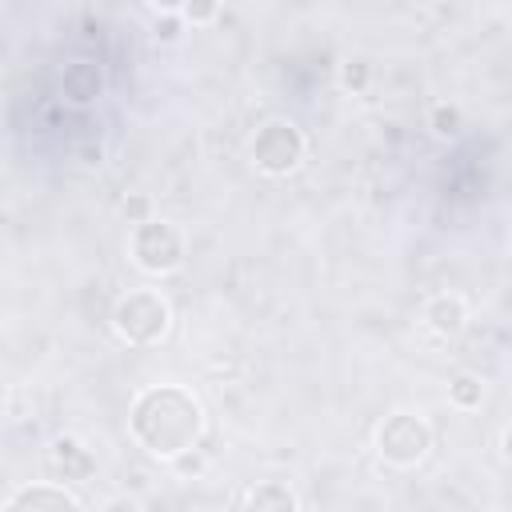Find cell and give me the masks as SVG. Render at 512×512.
I'll return each instance as SVG.
<instances>
[{"label":"cell","instance_id":"obj_11","mask_svg":"<svg viewBox=\"0 0 512 512\" xmlns=\"http://www.w3.org/2000/svg\"><path fill=\"white\" fill-rule=\"evenodd\" d=\"M448 400H452V408H460V412H472V408H480V400H484V384H480V376H456L452 384H448Z\"/></svg>","mask_w":512,"mask_h":512},{"label":"cell","instance_id":"obj_1","mask_svg":"<svg viewBox=\"0 0 512 512\" xmlns=\"http://www.w3.org/2000/svg\"><path fill=\"white\" fill-rule=\"evenodd\" d=\"M128 432L148 456L176 460L196 448L204 432V408L200 400L180 384H152L132 400Z\"/></svg>","mask_w":512,"mask_h":512},{"label":"cell","instance_id":"obj_2","mask_svg":"<svg viewBox=\"0 0 512 512\" xmlns=\"http://www.w3.org/2000/svg\"><path fill=\"white\" fill-rule=\"evenodd\" d=\"M112 328L124 344H136V348H148V344H160L172 328V308L168 300L156 292V288H132L116 300L112 308Z\"/></svg>","mask_w":512,"mask_h":512},{"label":"cell","instance_id":"obj_6","mask_svg":"<svg viewBox=\"0 0 512 512\" xmlns=\"http://www.w3.org/2000/svg\"><path fill=\"white\" fill-rule=\"evenodd\" d=\"M60 92L68 104L76 108H88L100 92H104V72L96 60H68L64 72H60Z\"/></svg>","mask_w":512,"mask_h":512},{"label":"cell","instance_id":"obj_14","mask_svg":"<svg viewBox=\"0 0 512 512\" xmlns=\"http://www.w3.org/2000/svg\"><path fill=\"white\" fill-rule=\"evenodd\" d=\"M216 12H220V8H180V16L192 20V24H208Z\"/></svg>","mask_w":512,"mask_h":512},{"label":"cell","instance_id":"obj_10","mask_svg":"<svg viewBox=\"0 0 512 512\" xmlns=\"http://www.w3.org/2000/svg\"><path fill=\"white\" fill-rule=\"evenodd\" d=\"M248 512H300V500L284 480H260L248 488Z\"/></svg>","mask_w":512,"mask_h":512},{"label":"cell","instance_id":"obj_5","mask_svg":"<svg viewBox=\"0 0 512 512\" xmlns=\"http://www.w3.org/2000/svg\"><path fill=\"white\" fill-rule=\"evenodd\" d=\"M248 156L264 176H288L304 160V136L292 120H264L248 144Z\"/></svg>","mask_w":512,"mask_h":512},{"label":"cell","instance_id":"obj_4","mask_svg":"<svg viewBox=\"0 0 512 512\" xmlns=\"http://www.w3.org/2000/svg\"><path fill=\"white\" fill-rule=\"evenodd\" d=\"M432 448V428L416 412H392L376 428V452L392 468H416Z\"/></svg>","mask_w":512,"mask_h":512},{"label":"cell","instance_id":"obj_3","mask_svg":"<svg viewBox=\"0 0 512 512\" xmlns=\"http://www.w3.org/2000/svg\"><path fill=\"white\" fill-rule=\"evenodd\" d=\"M128 248H132V264L140 272H148V276H168V272H176L184 264V236L168 220H152L148 216L144 224H136Z\"/></svg>","mask_w":512,"mask_h":512},{"label":"cell","instance_id":"obj_13","mask_svg":"<svg viewBox=\"0 0 512 512\" xmlns=\"http://www.w3.org/2000/svg\"><path fill=\"white\" fill-rule=\"evenodd\" d=\"M144 212H148V200H144V196H136V200H124V216H132L136 224H144V220H148Z\"/></svg>","mask_w":512,"mask_h":512},{"label":"cell","instance_id":"obj_12","mask_svg":"<svg viewBox=\"0 0 512 512\" xmlns=\"http://www.w3.org/2000/svg\"><path fill=\"white\" fill-rule=\"evenodd\" d=\"M460 128H464V116H460L456 104H436V108H432V132H436L440 140L460 136Z\"/></svg>","mask_w":512,"mask_h":512},{"label":"cell","instance_id":"obj_7","mask_svg":"<svg viewBox=\"0 0 512 512\" xmlns=\"http://www.w3.org/2000/svg\"><path fill=\"white\" fill-rule=\"evenodd\" d=\"M420 320H424L428 332H436V336H460L464 324H468V304H464L456 292H436V296L420 308Z\"/></svg>","mask_w":512,"mask_h":512},{"label":"cell","instance_id":"obj_17","mask_svg":"<svg viewBox=\"0 0 512 512\" xmlns=\"http://www.w3.org/2000/svg\"><path fill=\"white\" fill-rule=\"evenodd\" d=\"M104 512H140V508H136V500H128V496H112V500L104 504Z\"/></svg>","mask_w":512,"mask_h":512},{"label":"cell","instance_id":"obj_9","mask_svg":"<svg viewBox=\"0 0 512 512\" xmlns=\"http://www.w3.org/2000/svg\"><path fill=\"white\" fill-rule=\"evenodd\" d=\"M52 468L64 480H88L92 468H96V460H92V452L76 436H56V444H52Z\"/></svg>","mask_w":512,"mask_h":512},{"label":"cell","instance_id":"obj_15","mask_svg":"<svg viewBox=\"0 0 512 512\" xmlns=\"http://www.w3.org/2000/svg\"><path fill=\"white\" fill-rule=\"evenodd\" d=\"M344 84H348V88H352V84H356V88L364 84V60H352V64L344 68Z\"/></svg>","mask_w":512,"mask_h":512},{"label":"cell","instance_id":"obj_8","mask_svg":"<svg viewBox=\"0 0 512 512\" xmlns=\"http://www.w3.org/2000/svg\"><path fill=\"white\" fill-rule=\"evenodd\" d=\"M4 512H80V504L60 484H28V488L12 492Z\"/></svg>","mask_w":512,"mask_h":512},{"label":"cell","instance_id":"obj_16","mask_svg":"<svg viewBox=\"0 0 512 512\" xmlns=\"http://www.w3.org/2000/svg\"><path fill=\"white\" fill-rule=\"evenodd\" d=\"M80 156H84V160H80V164H100V160H104V148H100V144H96V140H88V144H84V148H80Z\"/></svg>","mask_w":512,"mask_h":512}]
</instances>
